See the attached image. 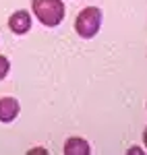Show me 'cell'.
I'll return each instance as SVG.
<instances>
[{
  "mask_svg": "<svg viewBox=\"0 0 147 155\" xmlns=\"http://www.w3.org/2000/svg\"><path fill=\"white\" fill-rule=\"evenodd\" d=\"M33 15L39 19V23L46 27H56L64 19V4L62 0H31Z\"/></svg>",
  "mask_w": 147,
  "mask_h": 155,
  "instance_id": "1",
  "label": "cell"
},
{
  "mask_svg": "<svg viewBox=\"0 0 147 155\" xmlns=\"http://www.w3.org/2000/svg\"><path fill=\"white\" fill-rule=\"evenodd\" d=\"M99 27H102V11L95 6H87L77 15L75 21V29L83 39H91L98 35Z\"/></svg>",
  "mask_w": 147,
  "mask_h": 155,
  "instance_id": "2",
  "label": "cell"
},
{
  "mask_svg": "<svg viewBox=\"0 0 147 155\" xmlns=\"http://www.w3.org/2000/svg\"><path fill=\"white\" fill-rule=\"evenodd\" d=\"M8 27H11L12 33L17 35H23L31 29V15L27 11H17L12 12V17L8 19Z\"/></svg>",
  "mask_w": 147,
  "mask_h": 155,
  "instance_id": "3",
  "label": "cell"
},
{
  "mask_svg": "<svg viewBox=\"0 0 147 155\" xmlns=\"http://www.w3.org/2000/svg\"><path fill=\"white\" fill-rule=\"evenodd\" d=\"M19 101L15 97H0V122H12L19 116Z\"/></svg>",
  "mask_w": 147,
  "mask_h": 155,
  "instance_id": "4",
  "label": "cell"
},
{
  "mask_svg": "<svg viewBox=\"0 0 147 155\" xmlns=\"http://www.w3.org/2000/svg\"><path fill=\"white\" fill-rule=\"evenodd\" d=\"M64 153L66 155H89L91 149H89V143L79 139V137H71L66 143H64Z\"/></svg>",
  "mask_w": 147,
  "mask_h": 155,
  "instance_id": "5",
  "label": "cell"
},
{
  "mask_svg": "<svg viewBox=\"0 0 147 155\" xmlns=\"http://www.w3.org/2000/svg\"><path fill=\"white\" fill-rule=\"evenodd\" d=\"M8 68H11V64H8L6 56H2V54H0V81L8 74Z\"/></svg>",
  "mask_w": 147,
  "mask_h": 155,
  "instance_id": "6",
  "label": "cell"
},
{
  "mask_svg": "<svg viewBox=\"0 0 147 155\" xmlns=\"http://www.w3.org/2000/svg\"><path fill=\"white\" fill-rule=\"evenodd\" d=\"M143 143H145V147H147V128H145V132H143Z\"/></svg>",
  "mask_w": 147,
  "mask_h": 155,
  "instance_id": "7",
  "label": "cell"
}]
</instances>
